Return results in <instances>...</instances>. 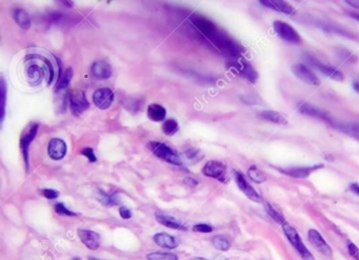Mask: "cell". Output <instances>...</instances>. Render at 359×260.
Listing matches in <instances>:
<instances>
[{
	"label": "cell",
	"instance_id": "9c48e42d",
	"mask_svg": "<svg viewBox=\"0 0 359 260\" xmlns=\"http://www.w3.org/2000/svg\"><path fill=\"white\" fill-rule=\"evenodd\" d=\"M292 72L297 78H299L300 80L308 84H311V86L314 87H318L320 84V81L318 79V77L316 76V74L312 72L307 66L302 65V63H297V65L293 66Z\"/></svg>",
	"mask_w": 359,
	"mask_h": 260
},
{
	"label": "cell",
	"instance_id": "60d3db41",
	"mask_svg": "<svg viewBox=\"0 0 359 260\" xmlns=\"http://www.w3.org/2000/svg\"><path fill=\"white\" fill-rule=\"evenodd\" d=\"M353 88H354V90L356 91V92L359 93V83L358 82H354L353 83Z\"/></svg>",
	"mask_w": 359,
	"mask_h": 260
},
{
	"label": "cell",
	"instance_id": "ab89813d",
	"mask_svg": "<svg viewBox=\"0 0 359 260\" xmlns=\"http://www.w3.org/2000/svg\"><path fill=\"white\" fill-rule=\"evenodd\" d=\"M349 4L355 6V8H359V1H347Z\"/></svg>",
	"mask_w": 359,
	"mask_h": 260
},
{
	"label": "cell",
	"instance_id": "cb8c5ba5",
	"mask_svg": "<svg viewBox=\"0 0 359 260\" xmlns=\"http://www.w3.org/2000/svg\"><path fill=\"white\" fill-rule=\"evenodd\" d=\"M72 77H73V70H72V68H69V69L66 70L65 72L61 73L59 75V78H58L57 83H56V88H55L56 92H61V91L66 90L69 87L70 82H71Z\"/></svg>",
	"mask_w": 359,
	"mask_h": 260
},
{
	"label": "cell",
	"instance_id": "277c9868",
	"mask_svg": "<svg viewBox=\"0 0 359 260\" xmlns=\"http://www.w3.org/2000/svg\"><path fill=\"white\" fill-rule=\"evenodd\" d=\"M70 108L72 114L76 117H79L89 109V101L83 92L75 90L70 94Z\"/></svg>",
	"mask_w": 359,
	"mask_h": 260
},
{
	"label": "cell",
	"instance_id": "5bb4252c",
	"mask_svg": "<svg viewBox=\"0 0 359 260\" xmlns=\"http://www.w3.org/2000/svg\"><path fill=\"white\" fill-rule=\"evenodd\" d=\"M309 240L311 242L314 247L317 249L322 254L327 256L332 255V250H331L330 245L327 243V241L323 239V237L319 233L318 231L316 230H310L309 231Z\"/></svg>",
	"mask_w": 359,
	"mask_h": 260
},
{
	"label": "cell",
	"instance_id": "ffe728a7",
	"mask_svg": "<svg viewBox=\"0 0 359 260\" xmlns=\"http://www.w3.org/2000/svg\"><path fill=\"white\" fill-rule=\"evenodd\" d=\"M155 218L163 226L170 228V229H174V230H185L186 228L182 226V223L180 221H178L176 218L172 216L166 215L164 213H156L155 214Z\"/></svg>",
	"mask_w": 359,
	"mask_h": 260
},
{
	"label": "cell",
	"instance_id": "e575fe53",
	"mask_svg": "<svg viewBox=\"0 0 359 260\" xmlns=\"http://www.w3.org/2000/svg\"><path fill=\"white\" fill-rule=\"evenodd\" d=\"M193 231L198 232V233H211L213 231V228L206 223H198L193 227Z\"/></svg>",
	"mask_w": 359,
	"mask_h": 260
},
{
	"label": "cell",
	"instance_id": "e0dca14e",
	"mask_svg": "<svg viewBox=\"0 0 359 260\" xmlns=\"http://www.w3.org/2000/svg\"><path fill=\"white\" fill-rule=\"evenodd\" d=\"M260 2H262L263 5L266 6V8L272 9L279 13L287 14V15H291V14L295 13V9L287 1H279V0H262Z\"/></svg>",
	"mask_w": 359,
	"mask_h": 260
},
{
	"label": "cell",
	"instance_id": "1f68e13d",
	"mask_svg": "<svg viewBox=\"0 0 359 260\" xmlns=\"http://www.w3.org/2000/svg\"><path fill=\"white\" fill-rule=\"evenodd\" d=\"M185 155L189 161H191V164H197L199 160L203 158V153L196 149H191L187 151L185 153Z\"/></svg>",
	"mask_w": 359,
	"mask_h": 260
},
{
	"label": "cell",
	"instance_id": "d6a6232c",
	"mask_svg": "<svg viewBox=\"0 0 359 260\" xmlns=\"http://www.w3.org/2000/svg\"><path fill=\"white\" fill-rule=\"evenodd\" d=\"M55 211L56 213L59 215H63V216H77L76 213L72 212V211L68 210L63 203H56L55 205Z\"/></svg>",
	"mask_w": 359,
	"mask_h": 260
},
{
	"label": "cell",
	"instance_id": "4dcf8cb0",
	"mask_svg": "<svg viewBox=\"0 0 359 260\" xmlns=\"http://www.w3.org/2000/svg\"><path fill=\"white\" fill-rule=\"evenodd\" d=\"M163 131L166 135L172 136L178 131V123L174 119H168L163 124Z\"/></svg>",
	"mask_w": 359,
	"mask_h": 260
},
{
	"label": "cell",
	"instance_id": "52a82bcc",
	"mask_svg": "<svg viewBox=\"0 0 359 260\" xmlns=\"http://www.w3.org/2000/svg\"><path fill=\"white\" fill-rule=\"evenodd\" d=\"M307 61L310 63V65L317 69L318 71H320L322 74H325L328 77H330L331 79L336 80V81L344 80V75L341 72H339L338 70H336L335 68L331 67L329 65H326V63H321L319 60L313 57V56L307 55Z\"/></svg>",
	"mask_w": 359,
	"mask_h": 260
},
{
	"label": "cell",
	"instance_id": "b9f144b4",
	"mask_svg": "<svg viewBox=\"0 0 359 260\" xmlns=\"http://www.w3.org/2000/svg\"><path fill=\"white\" fill-rule=\"evenodd\" d=\"M191 260H208V259L202 258V257H195V258H192Z\"/></svg>",
	"mask_w": 359,
	"mask_h": 260
},
{
	"label": "cell",
	"instance_id": "4fadbf2b",
	"mask_svg": "<svg viewBox=\"0 0 359 260\" xmlns=\"http://www.w3.org/2000/svg\"><path fill=\"white\" fill-rule=\"evenodd\" d=\"M48 153L53 160H60L67 154V143L60 138H52L48 142Z\"/></svg>",
	"mask_w": 359,
	"mask_h": 260
},
{
	"label": "cell",
	"instance_id": "d590c367",
	"mask_svg": "<svg viewBox=\"0 0 359 260\" xmlns=\"http://www.w3.org/2000/svg\"><path fill=\"white\" fill-rule=\"evenodd\" d=\"M81 154L89 159L90 163H95L96 161V156L94 154V151L93 149H91V147H84V149L81 151Z\"/></svg>",
	"mask_w": 359,
	"mask_h": 260
},
{
	"label": "cell",
	"instance_id": "83f0119b",
	"mask_svg": "<svg viewBox=\"0 0 359 260\" xmlns=\"http://www.w3.org/2000/svg\"><path fill=\"white\" fill-rule=\"evenodd\" d=\"M249 177L256 182V184H263V182H264L266 180V177L265 175L263 173V171L260 170V168H258L256 165H253L249 168Z\"/></svg>",
	"mask_w": 359,
	"mask_h": 260
},
{
	"label": "cell",
	"instance_id": "6da1fadb",
	"mask_svg": "<svg viewBox=\"0 0 359 260\" xmlns=\"http://www.w3.org/2000/svg\"><path fill=\"white\" fill-rule=\"evenodd\" d=\"M147 147H149L150 151L154 154L155 156L158 157L161 160L166 161V163L176 165H180L182 164V160L178 154L176 153L174 150H172L170 146L165 143L153 142L147 143Z\"/></svg>",
	"mask_w": 359,
	"mask_h": 260
},
{
	"label": "cell",
	"instance_id": "2e32d148",
	"mask_svg": "<svg viewBox=\"0 0 359 260\" xmlns=\"http://www.w3.org/2000/svg\"><path fill=\"white\" fill-rule=\"evenodd\" d=\"M91 73L96 79H109L112 76V68L108 62L96 61L91 68Z\"/></svg>",
	"mask_w": 359,
	"mask_h": 260
},
{
	"label": "cell",
	"instance_id": "f546056e",
	"mask_svg": "<svg viewBox=\"0 0 359 260\" xmlns=\"http://www.w3.org/2000/svg\"><path fill=\"white\" fill-rule=\"evenodd\" d=\"M147 260H178V256L172 253H160L155 252L146 255Z\"/></svg>",
	"mask_w": 359,
	"mask_h": 260
},
{
	"label": "cell",
	"instance_id": "7402d4cb",
	"mask_svg": "<svg viewBox=\"0 0 359 260\" xmlns=\"http://www.w3.org/2000/svg\"><path fill=\"white\" fill-rule=\"evenodd\" d=\"M12 16L15 23L24 30H29L31 27V19L29 14L23 9H15L12 13Z\"/></svg>",
	"mask_w": 359,
	"mask_h": 260
},
{
	"label": "cell",
	"instance_id": "44dd1931",
	"mask_svg": "<svg viewBox=\"0 0 359 260\" xmlns=\"http://www.w3.org/2000/svg\"><path fill=\"white\" fill-rule=\"evenodd\" d=\"M167 115V111L163 105L157 103H152L147 107V117H149L152 121L159 122L165 120Z\"/></svg>",
	"mask_w": 359,
	"mask_h": 260
},
{
	"label": "cell",
	"instance_id": "ac0fdd59",
	"mask_svg": "<svg viewBox=\"0 0 359 260\" xmlns=\"http://www.w3.org/2000/svg\"><path fill=\"white\" fill-rule=\"evenodd\" d=\"M153 239H154V242L156 243L158 247H161V248L173 250L178 247L177 239L170 234H167V233L155 234Z\"/></svg>",
	"mask_w": 359,
	"mask_h": 260
},
{
	"label": "cell",
	"instance_id": "30bf717a",
	"mask_svg": "<svg viewBox=\"0 0 359 260\" xmlns=\"http://www.w3.org/2000/svg\"><path fill=\"white\" fill-rule=\"evenodd\" d=\"M235 180H236V184H237L238 188L240 189V191L249 199L255 201V202H262L263 201L262 196H260L256 189L249 184V181L245 179V177L243 176V174H241L240 172H235Z\"/></svg>",
	"mask_w": 359,
	"mask_h": 260
},
{
	"label": "cell",
	"instance_id": "3957f363",
	"mask_svg": "<svg viewBox=\"0 0 359 260\" xmlns=\"http://www.w3.org/2000/svg\"><path fill=\"white\" fill-rule=\"evenodd\" d=\"M273 26L279 38L295 46L302 44V39L300 37V35L297 33V31L295 30L292 25L285 23V21L280 20L274 21Z\"/></svg>",
	"mask_w": 359,
	"mask_h": 260
},
{
	"label": "cell",
	"instance_id": "7c38bea8",
	"mask_svg": "<svg viewBox=\"0 0 359 260\" xmlns=\"http://www.w3.org/2000/svg\"><path fill=\"white\" fill-rule=\"evenodd\" d=\"M77 235H78L81 242L86 245L90 250H97L101 244V237L100 235L96 233L94 231L91 230H83L79 229L77 231Z\"/></svg>",
	"mask_w": 359,
	"mask_h": 260
},
{
	"label": "cell",
	"instance_id": "603a6c76",
	"mask_svg": "<svg viewBox=\"0 0 359 260\" xmlns=\"http://www.w3.org/2000/svg\"><path fill=\"white\" fill-rule=\"evenodd\" d=\"M259 117L264 119V120H267V121L276 123V124H287V123L286 116L280 114L279 112H276V111H263L262 113L259 114Z\"/></svg>",
	"mask_w": 359,
	"mask_h": 260
},
{
	"label": "cell",
	"instance_id": "f1b7e54d",
	"mask_svg": "<svg viewBox=\"0 0 359 260\" xmlns=\"http://www.w3.org/2000/svg\"><path fill=\"white\" fill-rule=\"evenodd\" d=\"M213 245L219 251L222 252H227L230 248H231V242L229 241V239L227 237L224 236H216L213 238Z\"/></svg>",
	"mask_w": 359,
	"mask_h": 260
},
{
	"label": "cell",
	"instance_id": "4316f807",
	"mask_svg": "<svg viewBox=\"0 0 359 260\" xmlns=\"http://www.w3.org/2000/svg\"><path fill=\"white\" fill-rule=\"evenodd\" d=\"M265 210L274 221H276L277 223L281 224V226H284L286 223L284 215L281 214L275 207H273L270 203H265Z\"/></svg>",
	"mask_w": 359,
	"mask_h": 260
},
{
	"label": "cell",
	"instance_id": "7bdbcfd3",
	"mask_svg": "<svg viewBox=\"0 0 359 260\" xmlns=\"http://www.w3.org/2000/svg\"><path fill=\"white\" fill-rule=\"evenodd\" d=\"M89 260H101V259H98V258H95V257L90 256V257H89Z\"/></svg>",
	"mask_w": 359,
	"mask_h": 260
},
{
	"label": "cell",
	"instance_id": "8fae6325",
	"mask_svg": "<svg viewBox=\"0 0 359 260\" xmlns=\"http://www.w3.org/2000/svg\"><path fill=\"white\" fill-rule=\"evenodd\" d=\"M93 101L97 108L100 110L109 109L114 101V93L113 91L108 88L98 89L93 94Z\"/></svg>",
	"mask_w": 359,
	"mask_h": 260
},
{
	"label": "cell",
	"instance_id": "d6986e66",
	"mask_svg": "<svg viewBox=\"0 0 359 260\" xmlns=\"http://www.w3.org/2000/svg\"><path fill=\"white\" fill-rule=\"evenodd\" d=\"M26 75H27L29 82L32 84V86L36 87V86H39V84L42 82V79H44V76H45V72H44V69L40 68L39 66L32 65L27 68Z\"/></svg>",
	"mask_w": 359,
	"mask_h": 260
},
{
	"label": "cell",
	"instance_id": "5b68a950",
	"mask_svg": "<svg viewBox=\"0 0 359 260\" xmlns=\"http://www.w3.org/2000/svg\"><path fill=\"white\" fill-rule=\"evenodd\" d=\"M37 131H38V123L31 122L24 130L23 134H21V137H20V150L24 154V161H25L26 165H27V161H29V158H27L29 147H30V144L32 143V142L34 140L35 136H36Z\"/></svg>",
	"mask_w": 359,
	"mask_h": 260
},
{
	"label": "cell",
	"instance_id": "484cf974",
	"mask_svg": "<svg viewBox=\"0 0 359 260\" xmlns=\"http://www.w3.org/2000/svg\"><path fill=\"white\" fill-rule=\"evenodd\" d=\"M238 71L246 79H249L252 82H255L258 79V74L248 63H243L240 68H238Z\"/></svg>",
	"mask_w": 359,
	"mask_h": 260
},
{
	"label": "cell",
	"instance_id": "8992f818",
	"mask_svg": "<svg viewBox=\"0 0 359 260\" xmlns=\"http://www.w3.org/2000/svg\"><path fill=\"white\" fill-rule=\"evenodd\" d=\"M203 175L208 177L215 178L220 181H226V173H227V165L221 161L211 160L208 161L206 165L202 168Z\"/></svg>",
	"mask_w": 359,
	"mask_h": 260
},
{
	"label": "cell",
	"instance_id": "f6af8a7d",
	"mask_svg": "<svg viewBox=\"0 0 359 260\" xmlns=\"http://www.w3.org/2000/svg\"><path fill=\"white\" fill-rule=\"evenodd\" d=\"M72 260H81L80 258H78V257H77V258H74V259H72Z\"/></svg>",
	"mask_w": 359,
	"mask_h": 260
},
{
	"label": "cell",
	"instance_id": "74e56055",
	"mask_svg": "<svg viewBox=\"0 0 359 260\" xmlns=\"http://www.w3.org/2000/svg\"><path fill=\"white\" fill-rule=\"evenodd\" d=\"M119 214H120L121 218H123V219H130L132 217V212L126 207L119 208Z\"/></svg>",
	"mask_w": 359,
	"mask_h": 260
},
{
	"label": "cell",
	"instance_id": "f35d334b",
	"mask_svg": "<svg viewBox=\"0 0 359 260\" xmlns=\"http://www.w3.org/2000/svg\"><path fill=\"white\" fill-rule=\"evenodd\" d=\"M350 189L352 192L359 196V184H357V182H355V184H352L350 186Z\"/></svg>",
	"mask_w": 359,
	"mask_h": 260
},
{
	"label": "cell",
	"instance_id": "7a4b0ae2",
	"mask_svg": "<svg viewBox=\"0 0 359 260\" xmlns=\"http://www.w3.org/2000/svg\"><path fill=\"white\" fill-rule=\"evenodd\" d=\"M283 228H284V232H285L286 236L287 237L288 241L292 243V245L295 248V250H296L299 253V255L301 256V258L304 260H315L313 255L311 254V252H310L307 249L305 243L302 242L300 236L297 233V231L287 222L284 224Z\"/></svg>",
	"mask_w": 359,
	"mask_h": 260
},
{
	"label": "cell",
	"instance_id": "836d02e7",
	"mask_svg": "<svg viewBox=\"0 0 359 260\" xmlns=\"http://www.w3.org/2000/svg\"><path fill=\"white\" fill-rule=\"evenodd\" d=\"M39 193L48 199H56L59 196V192L55 191L53 189H39Z\"/></svg>",
	"mask_w": 359,
	"mask_h": 260
},
{
	"label": "cell",
	"instance_id": "d4e9b609",
	"mask_svg": "<svg viewBox=\"0 0 359 260\" xmlns=\"http://www.w3.org/2000/svg\"><path fill=\"white\" fill-rule=\"evenodd\" d=\"M340 131L346 133L347 135L353 137L357 140H359V123L357 122H352V123H346L338 125Z\"/></svg>",
	"mask_w": 359,
	"mask_h": 260
},
{
	"label": "cell",
	"instance_id": "ee69618b",
	"mask_svg": "<svg viewBox=\"0 0 359 260\" xmlns=\"http://www.w3.org/2000/svg\"><path fill=\"white\" fill-rule=\"evenodd\" d=\"M352 16H353L354 18H356V20L359 21V15H354V14H352Z\"/></svg>",
	"mask_w": 359,
	"mask_h": 260
},
{
	"label": "cell",
	"instance_id": "9a60e30c",
	"mask_svg": "<svg viewBox=\"0 0 359 260\" xmlns=\"http://www.w3.org/2000/svg\"><path fill=\"white\" fill-rule=\"evenodd\" d=\"M323 167V165H313V166H304V167H291V168H281L280 172H283L288 176L294 178H307L314 171L318 168Z\"/></svg>",
	"mask_w": 359,
	"mask_h": 260
},
{
	"label": "cell",
	"instance_id": "8d00e7d4",
	"mask_svg": "<svg viewBox=\"0 0 359 260\" xmlns=\"http://www.w3.org/2000/svg\"><path fill=\"white\" fill-rule=\"evenodd\" d=\"M348 251L350 253V255L355 260H359V248L356 247L353 242L348 243Z\"/></svg>",
	"mask_w": 359,
	"mask_h": 260
},
{
	"label": "cell",
	"instance_id": "ba28073f",
	"mask_svg": "<svg viewBox=\"0 0 359 260\" xmlns=\"http://www.w3.org/2000/svg\"><path fill=\"white\" fill-rule=\"evenodd\" d=\"M298 110H299V112L301 114H305L307 116L316 118V119H318V120H321V121H326L330 124L336 126L334 119L331 117L326 111H322L318 108H316V107H314V105H312L311 103H309V102L301 103L298 107Z\"/></svg>",
	"mask_w": 359,
	"mask_h": 260
}]
</instances>
